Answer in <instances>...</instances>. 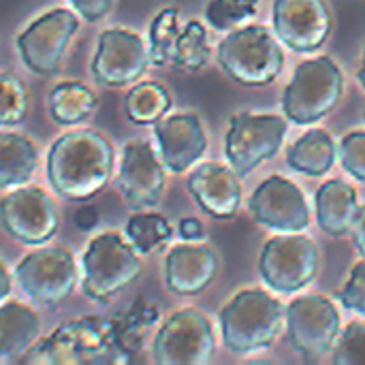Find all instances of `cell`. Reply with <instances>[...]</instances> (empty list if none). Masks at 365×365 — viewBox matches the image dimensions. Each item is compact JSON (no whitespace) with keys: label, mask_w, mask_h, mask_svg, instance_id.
Returning a JSON list of instances; mask_svg holds the SVG:
<instances>
[{"label":"cell","mask_w":365,"mask_h":365,"mask_svg":"<svg viewBox=\"0 0 365 365\" xmlns=\"http://www.w3.org/2000/svg\"><path fill=\"white\" fill-rule=\"evenodd\" d=\"M96 107V94L81 81H62L49 94V113L62 126L83 122Z\"/></svg>","instance_id":"obj_24"},{"label":"cell","mask_w":365,"mask_h":365,"mask_svg":"<svg viewBox=\"0 0 365 365\" xmlns=\"http://www.w3.org/2000/svg\"><path fill=\"white\" fill-rule=\"evenodd\" d=\"M0 122L2 126L19 124L28 113V92L24 83L13 75H2L0 86Z\"/></svg>","instance_id":"obj_30"},{"label":"cell","mask_w":365,"mask_h":365,"mask_svg":"<svg viewBox=\"0 0 365 365\" xmlns=\"http://www.w3.org/2000/svg\"><path fill=\"white\" fill-rule=\"evenodd\" d=\"M182 13L173 6L163 9L150 26V60L156 66L171 62L175 38L182 30Z\"/></svg>","instance_id":"obj_28"},{"label":"cell","mask_w":365,"mask_h":365,"mask_svg":"<svg viewBox=\"0 0 365 365\" xmlns=\"http://www.w3.org/2000/svg\"><path fill=\"white\" fill-rule=\"evenodd\" d=\"M287 334L302 357H323L334 351L340 340V312L336 304L323 295L297 297L287 308Z\"/></svg>","instance_id":"obj_10"},{"label":"cell","mask_w":365,"mask_h":365,"mask_svg":"<svg viewBox=\"0 0 365 365\" xmlns=\"http://www.w3.org/2000/svg\"><path fill=\"white\" fill-rule=\"evenodd\" d=\"M188 190L199 207L212 218L227 220L240 212L242 205V178L229 165L205 163L188 175Z\"/></svg>","instance_id":"obj_18"},{"label":"cell","mask_w":365,"mask_h":365,"mask_svg":"<svg viewBox=\"0 0 365 365\" xmlns=\"http://www.w3.org/2000/svg\"><path fill=\"white\" fill-rule=\"evenodd\" d=\"M41 334L34 310L19 302H4L0 308V364L9 365L24 357Z\"/></svg>","instance_id":"obj_21"},{"label":"cell","mask_w":365,"mask_h":365,"mask_svg":"<svg viewBox=\"0 0 365 365\" xmlns=\"http://www.w3.org/2000/svg\"><path fill=\"white\" fill-rule=\"evenodd\" d=\"M338 158L342 167L346 169L349 175H353L357 182L365 184V133L364 130H353L349 133L340 148H338Z\"/></svg>","instance_id":"obj_32"},{"label":"cell","mask_w":365,"mask_h":365,"mask_svg":"<svg viewBox=\"0 0 365 365\" xmlns=\"http://www.w3.org/2000/svg\"><path fill=\"white\" fill-rule=\"evenodd\" d=\"M210 56H212V49L207 43L205 26L197 19L186 21L175 38L169 64L182 71H201L203 66H207Z\"/></svg>","instance_id":"obj_26"},{"label":"cell","mask_w":365,"mask_h":365,"mask_svg":"<svg viewBox=\"0 0 365 365\" xmlns=\"http://www.w3.org/2000/svg\"><path fill=\"white\" fill-rule=\"evenodd\" d=\"M158 154L171 173L188 171L207 150V137L195 113H175L154 126Z\"/></svg>","instance_id":"obj_17"},{"label":"cell","mask_w":365,"mask_h":365,"mask_svg":"<svg viewBox=\"0 0 365 365\" xmlns=\"http://www.w3.org/2000/svg\"><path fill=\"white\" fill-rule=\"evenodd\" d=\"M359 199L357 190L342 182L329 180L314 195V212L319 227L334 237H342L353 231L355 220L359 216Z\"/></svg>","instance_id":"obj_20"},{"label":"cell","mask_w":365,"mask_h":365,"mask_svg":"<svg viewBox=\"0 0 365 365\" xmlns=\"http://www.w3.org/2000/svg\"><path fill=\"white\" fill-rule=\"evenodd\" d=\"M220 68L237 83L261 88L274 83L284 66V51L274 30L244 26L229 32L218 45Z\"/></svg>","instance_id":"obj_3"},{"label":"cell","mask_w":365,"mask_h":365,"mask_svg":"<svg viewBox=\"0 0 365 365\" xmlns=\"http://www.w3.org/2000/svg\"><path fill=\"white\" fill-rule=\"evenodd\" d=\"M2 229L19 244L41 246L58 231V212L49 195L38 186H17L0 203Z\"/></svg>","instance_id":"obj_12"},{"label":"cell","mask_w":365,"mask_h":365,"mask_svg":"<svg viewBox=\"0 0 365 365\" xmlns=\"http://www.w3.org/2000/svg\"><path fill=\"white\" fill-rule=\"evenodd\" d=\"M141 259L135 246L118 233L94 237L81 257V289L96 304L111 302L141 276Z\"/></svg>","instance_id":"obj_4"},{"label":"cell","mask_w":365,"mask_h":365,"mask_svg":"<svg viewBox=\"0 0 365 365\" xmlns=\"http://www.w3.org/2000/svg\"><path fill=\"white\" fill-rule=\"evenodd\" d=\"M36 148L34 143L17 133L0 135V186L17 188L24 186L36 171Z\"/></svg>","instance_id":"obj_23"},{"label":"cell","mask_w":365,"mask_h":365,"mask_svg":"<svg viewBox=\"0 0 365 365\" xmlns=\"http://www.w3.org/2000/svg\"><path fill=\"white\" fill-rule=\"evenodd\" d=\"M353 237H355V248L361 255V259H365V207L359 210V216L355 220L353 227Z\"/></svg>","instance_id":"obj_37"},{"label":"cell","mask_w":365,"mask_h":365,"mask_svg":"<svg viewBox=\"0 0 365 365\" xmlns=\"http://www.w3.org/2000/svg\"><path fill=\"white\" fill-rule=\"evenodd\" d=\"M9 293H11V274L6 265H2V302L9 299Z\"/></svg>","instance_id":"obj_38"},{"label":"cell","mask_w":365,"mask_h":365,"mask_svg":"<svg viewBox=\"0 0 365 365\" xmlns=\"http://www.w3.org/2000/svg\"><path fill=\"white\" fill-rule=\"evenodd\" d=\"M272 24L280 43L297 53L319 51L331 34V13L325 0H276Z\"/></svg>","instance_id":"obj_13"},{"label":"cell","mask_w":365,"mask_h":365,"mask_svg":"<svg viewBox=\"0 0 365 365\" xmlns=\"http://www.w3.org/2000/svg\"><path fill=\"white\" fill-rule=\"evenodd\" d=\"M336 365H365V323H351L334 349Z\"/></svg>","instance_id":"obj_31"},{"label":"cell","mask_w":365,"mask_h":365,"mask_svg":"<svg viewBox=\"0 0 365 365\" xmlns=\"http://www.w3.org/2000/svg\"><path fill=\"white\" fill-rule=\"evenodd\" d=\"M126 115L130 122L148 126L160 122L171 109V96L165 86L156 81H141L126 94Z\"/></svg>","instance_id":"obj_25"},{"label":"cell","mask_w":365,"mask_h":365,"mask_svg":"<svg viewBox=\"0 0 365 365\" xmlns=\"http://www.w3.org/2000/svg\"><path fill=\"white\" fill-rule=\"evenodd\" d=\"M338 158L334 137L323 128H312L302 135L287 152V163L293 171L308 178H323L331 171Z\"/></svg>","instance_id":"obj_22"},{"label":"cell","mask_w":365,"mask_h":365,"mask_svg":"<svg viewBox=\"0 0 365 365\" xmlns=\"http://www.w3.org/2000/svg\"><path fill=\"white\" fill-rule=\"evenodd\" d=\"M222 344L233 355H255L269 349L287 323V308L267 291L237 293L218 314Z\"/></svg>","instance_id":"obj_2"},{"label":"cell","mask_w":365,"mask_h":365,"mask_svg":"<svg viewBox=\"0 0 365 365\" xmlns=\"http://www.w3.org/2000/svg\"><path fill=\"white\" fill-rule=\"evenodd\" d=\"M113 148L96 130H73L56 139L47 154V180L68 201L98 195L113 173Z\"/></svg>","instance_id":"obj_1"},{"label":"cell","mask_w":365,"mask_h":365,"mask_svg":"<svg viewBox=\"0 0 365 365\" xmlns=\"http://www.w3.org/2000/svg\"><path fill=\"white\" fill-rule=\"evenodd\" d=\"M15 280L28 299L53 308L73 293L77 265L73 255L64 248H38L17 263Z\"/></svg>","instance_id":"obj_9"},{"label":"cell","mask_w":365,"mask_h":365,"mask_svg":"<svg viewBox=\"0 0 365 365\" xmlns=\"http://www.w3.org/2000/svg\"><path fill=\"white\" fill-rule=\"evenodd\" d=\"M68 2L79 13V17H83L86 21L103 19L113 6V0H68Z\"/></svg>","instance_id":"obj_34"},{"label":"cell","mask_w":365,"mask_h":365,"mask_svg":"<svg viewBox=\"0 0 365 365\" xmlns=\"http://www.w3.org/2000/svg\"><path fill=\"white\" fill-rule=\"evenodd\" d=\"M340 302L346 310L365 317V259L351 269V276L340 293Z\"/></svg>","instance_id":"obj_33"},{"label":"cell","mask_w":365,"mask_h":365,"mask_svg":"<svg viewBox=\"0 0 365 365\" xmlns=\"http://www.w3.org/2000/svg\"><path fill=\"white\" fill-rule=\"evenodd\" d=\"M359 83L364 86V90H365V49H364V62H361V68H359Z\"/></svg>","instance_id":"obj_39"},{"label":"cell","mask_w":365,"mask_h":365,"mask_svg":"<svg viewBox=\"0 0 365 365\" xmlns=\"http://www.w3.org/2000/svg\"><path fill=\"white\" fill-rule=\"evenodd\" d=\"M178 229H180V235L184 242H203L205 240V229H203L201 220H197V218H182Z\"/></svg>","instance_id":"obj_35"},{"label":"cell","mask_w":365,"mask_h":365,"mask_svg":"<svg viewBox=\"0 0 365 365\" xmlns=\"http://www.w3.org/2000/svg\"><path fill=\"white\" fill-rule=\"evenodd\" d=\"M342 92L344 75L331 58L306 60L295 68V75L284 90V115L297 126H310L336 109Z\"/></svg>","instance_id":"obj_5"},{"label":"cell","mask_w":365,"mask_h":365,"mask_svg":"<svg viewBox=\"0 0 365 365\" xmlns=\"http://www.w3.org/2000/svg\"><path fill=\"white\" fill-rule=\"evenodd\" d=\"M75 222H77V227L81 231H90V229H94L98 225V212L94 207H90V205H86L75 214Z\"/></svg>","instance_id":"obj_36"},{"label":"cell","mask_w":365,"mask_h":365,"mask_svg":"<svg viewBox=\"0 0 365 365\" xmlns=\"http://www.w3.org/2000/svg\"><path fill=\"white\" fill-rule=\"evenodd\" d=\"M167 182V167L160 154L145 139H130L124 145L120 165V192L133 212L158 205Z\"/></svg>","instance_id":"obj_14"},{"label":"cell","mask_w":365,"mask_h":365,"mask_svg":"<svg viewBox=\"0 0 365 365\" xmlns=\"http://www.w3.org/2000/svg\"><path fill=\"white\" fill-rule=\"evenodd\" d=\"M250 212L259 225L276 233H304L310 227V210L302 188L282 175H272L259 184L250 197Z\"/></svg>","instance_id":"obj_16"},{"label":"cell","mask_w":365,"mask_h":365,"mask_svg":"<svg viewBox=\"0 0 365 365\" xmlns=\"http://www.w3.org/2000/svg\"><path fill=\"white\" fill-rule=\"evenodd\" d=\"M150 49L139 34L111 28L98 36V47L92 58V75L98 83L122 88L135 83L150 66Z\"/></svg>","instance_id":"obj_15"},{"label":"cell","mask_w":365,"mask_h":365,"mask_svg":"<svg viewBox=\"0 0 365 365\" xmlns=\"http://www.w3.org/2000/svg\"><path fill=\"white\" fill-rule=\"evenodd\" d=\"M287 128V118L276 113H235L225 137V156L229 165L240 178H246L280 152Z\"/></svg>","instance_id":"obj_7"},{"label":"cell","mask_w":365,"mask_h":365,"mask_svg":"<svg viewBox=\"0 0 365 365\" xmlns=\"http://www.w3.org/2000/svg\"><path fill=\"white\" fill-rule=\"evenodd\" d=\"M259 0H210L205 21L214 30H233L257 15Z\"/></svg>","instance_id":"obj_29"},{"label":"cell","mask_w":365,"mask_h":365,"mask_svg":"<svg viewBox=\"0 0 365 365\" xmlns=\"http://www.w3.org/2000/svg\"><path fill=\"white\" fill-rule=\"evenodd\" d=\"M152 353L158 365L210 364L216 353V336L210 319L197 308L178 310L158 329Z\"/></svg>","instance_id":"obj_8"},{"label":"cell","mask_w":365,"mask_h":365,"mask_svg":"<svg viewBox=\"0 0 365 365\" xmlns=\"http://www.w3.org/2000/svg\"><path fill=\"white\" fill-rule=\"evenodd\" d=\"M218 274L216 252L199 242L173 246L165 259V284L171 293L190 297L203 293Z\"/></svg>","instance_id":"obj_19"},{"label":"cell","mask_w":365,"mask_h":365,"mask_svg":"<svg viewBox=\"0 0 365 365\" xmlns=\"http://www.w3.org/2000/svg\"><path fill=\"white\" fill-rule=\"evenodd\" d=\"M319 246L302 233H280L265 242L259 274L265 284L280 295L304 291L319 274Z\"/></svg>","instance_id":"obj_6"},{"label":"cell","mask_w":365,"mask_h":365,"mask_svg":"<svg viewBox=\"0 0 365 365\" xmlns=\"http://www.w3.org/2000/svg\"><path fill=\"white\" fill-rule=\"evenodd\" d=\"M79 13L56 9L34 19L19 36L17 49L28 71L36 75L58 73L64 51L79 30Z\"/></svg>","instance_id":"obj_11"},{"label":"cell","mask_w":365,"mask_h":365,"mask_svg":"<svg viewBox=\"0 0 365 365\" xmlns=\"http://www.w3.org/2000/svg\"><path fill=\"white\" fill-rule=\"evenodd\" d=\"M126 237L135 246L137 252L150 255L152 250L160 248L163 244L171 242L173 229L165 216L156 212H137L126 222Z\"/></svg>","instance_id":"obj_27"}]
</instances>
